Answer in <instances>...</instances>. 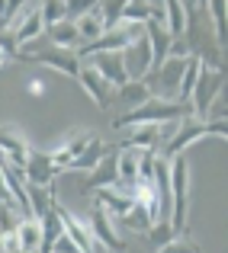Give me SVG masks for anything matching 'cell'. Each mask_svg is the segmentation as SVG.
<instances>
[{
  "label": "cell",
  "instance_id": "1",
  "mask_svg": "<svg viewBox=\"0 0 228 253\" xmlns=\"http://www.w3.org/2000/svg\"><path fill=\"white\" fill-rule=\"evenodd\" d=\"M167 176H171V228L173 234H183L190 218V164L183 154L167 157Z\"/></svg>",
  "mask_w": 228,
  "mask_h": 253
},
{
  "label": "cell",
  "instance_id": "2",
  "mask_svg": "<svg viewBox=\"0 0 228 253\" xmlns=\"http://www.w3.org/2000/svg\"><path fill=\"white\" fill-rule=\"evenodd\" d=\"M190 116V106L177 103V99H161V96H151L148 103H142L138 109L132 112H122L116 119V128H132V125H164V122H180V119Z\"/></svg>",
  "mask_w": 228,
  "mask_h": 253
},
{
  "label": "cell",
  "instance_id": "3",
  "mask_svg": "<svg viewBox=\"0 0 228 253\" xmlns=\"http://www.w3.org/2000/svg\"><path fill=\"white\" fill-rule=\"evenodd\" d=\"M225 135H228V125L225 122H196L193 116H186V119H180V122H177L173 135L161 144V148H164V154H161V157H177V154H183L190 144L203 141V138H225Z\"/></svg>",
  "mask_w": 228,
  "mask_h": 253
},
{
  "label": "cell",
  "instance_id": "4",
  "mask_svg": "<svg viewBox=\"0 0 228 253\" xmlns=\"http://www.w3.org/2000/svg\"><path fill=\"white\" fill-rule=\"evenodd\" d=\"M219 93H225V74L222 68H199V77H196V86H193V96H190V116L196 122H206V112L209 106L216 103Z\"/></svg>",
  "mask_w": 228,
  "mask_h": 253
},
{
  "label": "cell",
  "instance_id": "5",
  "mask_svg": "<svg viewBox=\"0 0 228 253\" xmlns=\"http://www.w3.org/2000/svg\"><path fill=\"white\" fill-rule=\"evenodd\" d=\"M16 55L23 58V61L45 64V68H52L55 74H61V77H74V81H77V71H80V58H77V51L55 48V45H49V48H32V45H26V48H19Z\"/></svg>",
  "mask_w": 228,
  "mask_h": 253
},
{
  "label": "cell",
  "instance_id": "6",
  "mask_svg": "<svg viewBox=\"0 0 228 253\" xmlns=\"http://www.w3.org/2000/svg\"><path fill=\"white\" fill-rule=\"evenodd\" d=\"M10 39H13V48H26V45H36L39 39L45 36V23H42V10L39 6H19L16 19H13L10 29Z\"/></svg>",
  "mask_w": 228,
  "mask_h": 253
},
{
  "label": "cell",
  "instance_id": "7",
  "mask_svg": "<svg viewBox=\"0 0 228 253\" xmlns=\"http://www.w3.org/2000/svg\"><path fill=\"white\" fill-rule=\"evenodd\" d=\"M87 228H90V237H93V244H97L100 250H106V253H125V241H122V234H119L116 221H113L100 205H93L90 224H87Z\"/></svg>",
  "mask_w": 228,
  "mask_h": 253
},
{
  "label": "cell",
  "instance_id": "8",
  "mask_svg": "<svg viewBox=\"0 0 228 253\" xmlns=\"http://www.w3.org/2000/svg\"><path fill=\"white\" fill-rule=\"evenodd\" d=\"M97 205L113 218V221H122V218L132 211V205H135L132 186L116 183V186H106V189H97Z\"/></svg>",
  "mask_w": 228,
  "mask_h": 253
},
{
  "label": "cell",
  "instance_id": "9",
  "mask_svg": "<svg viewBox=\"0 0 228 253\" xmlns=\"http://www.w3.org/2000/svg\"><path fill=\"white\" fill-rule=\"evenodd\" d=\"M122 55V64H125V74H129V81H148L151 74V45L148 39H138V42H132L125 51H119Z\"/></svg>",
  "mask_w": 228,
  "mask_h": 253
},
{
  "label": "cell",
  "instance_id": "10",
  "mask_svg": "<svg viewBox=\"0 0 228 253\" xmlns=\"http://www.w3.org/2000/svg\"><path fill=\"white\" fill-rule=\"evenodd\" d=\"M84 64H90L113 90H119L122 84H129V74H125V64H122V55L119 51H106V55H93L87 58Z\"/></svg>",
  "mask_w": 228,
  "mask_h": 253
},
{
  "label": "cell",
  "instance_id": "11",
  "mask_svg": "<svg viewBox=\"0 0 228 253\" xmlns=\"http://www.w3.org/2000/svg\"><path fill=\"white\" fill-rule=\"evenodd\" d=\"M77 84L84 86V93L100 106V109H110V106H113V93H116V90H113V86L106 84L103 77H100L97 71L90 68V64H80V71H77Z\"/></svg>",
  "mask_w": 228,
  "mask_h": 253
},
{
  "label": "cell",
  "instance_id": "12",
  "mask_svg": "<svg viewBox=\"0 0 228 253\" xmlns=\"http://www.w3.org/2000/svg\"><path fill=\"white\" fill-rule=\"evenodd\" d=\"M93 138H97L93 131H77V135L71 138V141H64V144H58L55 151H49V157H52V167H55L58 173H64V170H68L71 164H74L77 157L87 151V144H90Z\"/></svg>",
  "mask_w": 228,
  "mask_h": 253
},
{
  "label": "cell",
  "instance_id": "13",
  "mask_svg": "<svg viewBox=\"0 0 228 253\" xmlns=\"http://www.w3.org/2000/svg\"><path fill=\"white\" fill-rule=\"evenodd\" d=\"M23 176H26V186H52V183H55L58 170L52 167L49 151H29L26 167H23Z\"/></svg>",
  "mask_w": 228,
  "mask_h": 253
},
{
  "label": "cell",
  "instance_id": "14",
  "mask_svg": "<svg viewBox=\"0 0 228 253\" xmlns=\"http://www.w3.org/2000/svg\"><path fill=\"white\" fill-rule=\"evenodd\" d=\"M58 218H61V234L68 237V241L74 244L80 253H93L97 244H93V237H90V228H87L80 218H74L71 211H64L61 205H58Z\"/></svg>",
  "mask_w": 228,
  "mask_h": 253
},
{
  "label": "cell",
  "instance_id": "15",
  "mask_svg": "<svg viewBox=\"0 0 228 253\" xmlns=\"http://www.w3.org/2000/svg\"><path fill=\"white\" fill-rule=\"evenodd\" d=\"M125 131V144L122 148H135V151H158L164 144V128L161 125H132Z\"/></svg>",
  "mask_w": 228,
  "mask_h": 253
},
{
  "label": "cell",
  "instance_id": "16",
  "mask_svg": "<svg viewBox=\"0 0 228 253\" xmlns=\"http://www.w3.org/2000/svg\"><path fill=\"white\" fill-rule=\"evenodd\" d=\"M29 144H26V138L19 135V131L13 128H0V157L10 164H16V167H26V157H29Z\"/></svg>",
  "mask_w": 228,
  "mask_h": 253
},
{
  "label": "cell",
  "instance_id": "17",
  "mask_svg": "<svg viewBox=\"0 0 228 253\" xmlns=\"http://www.w3.org/2000/svg\"><path fill=\"white\" fill-rule=\"evenodd\" d=\"M164 29L171 39H186V29H190V10L180 0H167L164 3Z\"/></svg>",
  "mask_w": 228,
  "mask_h": 253
},
{
  "label": "cell",
  "instance_id": "18",
  "mask_svg": "<svg viewBox=\"0 0 228 253\" xmlns=\"http://www.w3.org/2000/svg\"><path fill=\"white\" fill-rule=\"evenodd\" d=\"M138 161H142V151H135V148H119L116 151V179L122 186L138 183Z\"/></svg>",
  "mask_w": 228,
  "mask_h": 253
},
{
  "label": "cell",
  "instance_id": "19",
  "mask_svg": "<svg viewBox=\"0 0 228 253\" xmlns=\"http://www.w3.org/2000/svg\"><path fill=\"white\" fill-rule=\"evenodd\" d=\"M74 26H77L80 45H90V42H97V39L106 32L103 19H100V10H97V3H90V10H87V13H80V16L74 19Z\"/></svg>",
  "mask_w": 228,
  "mask_h": 253
},
{
  "label": "cell",
  "instance_id": "20",
  "mask_svg": "<svg viewBox=\"0 0 228 253\" xmlns=\"http://www.w3.org/2000/svg\"><path fill=\"white\" fill-rule=\"evenodd\" d=\"M16 247H19V253H39L42 250V224H39V218H23L19 221Z\"/></svg>",
  "mask_w": 228,
  "mask_h": 253
},
{
  "label": "cell",
  "instance_id": "21",
  "mask_svg": "<svg viewBox=\"0 0 228 253\" xmlns=\"http://www.w3.org/2000/svg\"><path fill=\"white\" fill-rule=\"evenodd\" d=\"M113 99H119V103L125 106V112H132V109H138L142 103L151 99V86L145 81H129V84H122L116 93H113Z\"/></svg>",
  "mask_w": 228,
  "mask_h": 253
},
{
  "label": "cell",
  "instance_id": "22",
  "mask_svg": "<svg viewBox=\"0 0 228 253\" xmlns=\"http://www.w3.org/2000/svg\"><path fill=\"white\" fill-rule=\"evenodd\" d=\"M113 151H116V148H110V144H106V141H100V138H93V141L87 144V151H84V154L77 157L74 164H71L68 170H71V173H90V170L97 167V164L103 161L106 154H113Z\"/></svg>",
  "mask_w": 228,
  "mask_h": 253
},
{
  "label": "cell",
  "instance_id": "23",
  "mask_svg": "<svg viewBox=\"0 0 228 253\" xmlns=\"http://www.w3.org/2000/svg\"><path fill=\"white\" fill-rule=\"evenodd\" d=\"M45 36H49V45H55V48H68V51H77L80 48L77 26L71 23V19H64V23H58V26H49Z\"/></svg>",
  "mask_w": 228,
  "mask_h": 253
},
{
  "label": "cell",
  "instance_id": "24",
  "mask_svg": "<svg viewBox=\"0 0 228 253\" xmlns=\"http://www.w3.org/2000/svg\"><path fill=\"white\" fill-rule=\"evenodd\" d=\"M26 199H29V215L42 218L45 211L55 205V192L52 186H26Z\"/></svg>",
  "mask_w": 228,
  "mask_h": 253
},
{
  "label": "cell",
  "instance_id": "25",
  "mask_svg": "<svg viewBox=\"0 0 228 253\" xmlns=\"http://www.w3.org/2000/svg\"><path fill=\"white\" fill-rule=\"evenodd\" d=\"M199 68H203V61H199L196 55H190V58H186V68H183V77H180V86H177V103L190 106V96H193V86H196Z\"/></svg>",
  "mask_w": 228,
  "mask_h": 253
},
{
  "label": "cell",
  "instance_id": "26",
  "mask_svg": "<svg viewBox=\"0 0 228 253\" xmlns=\"http://www.w3.org/2000/svg\"><path fill=\"white\" fill-rule=\"evenodd\" d=\"M151 19V3H138V0H125L122 3V23L145 26Z\"/></svg>",
  "mask_w": 228,
  "mask_h": 253
},
{
  "label": "cell",
  "instance_id": "27",
  "mask_svg": "<svg viewBox=\"0 0 228 253\" xmlns=\"http://www.w3.org/2000/svg\"><path fill=\"white\" fill-rule=\"evenodd\" d=\"M206 10L212 13V29H216L219 48H225V19H228V6L219 3V0H212V3H206Z\"/></svg>",
  "mask_w": 228,
  "mask_h": 253
},
{
  "label": "cell",
  "instance_id": "28",
  "mask_svg": "<svg viewBox=\"0 0 228 253\" xmlns=\"http://www.w3.org/2000/svg\"><path fill=\"white\" fill-rule=\"evenodd\" d=\"M145 234H148V241H151L158 250L164 247V244H171L173 237H177V234H173V228H171V221H164V218H161V221H154L151 228L145 231Z\"/></svg>",
  "mask_w": 228,
  "mask_h": 253
},
{
  "label": "cell",
  "instance_id": "29",
  "mask_svg": "<svg viewBox=\"0 0 228 253\" xmlns=\"http://www.w3.org/2000/svg\"><path fill=\"white\" fill-rule=\"evenodd\" d=\"M39 10H42V23H45V29H49V26H58V23H64V19H68V3H55V0H52V3L39 6Z\"/></svg>",
  "mask_w": 228,
  "mask_h": 253
},
{
  "label": "cell",
  "instance_id": "30",
  "mask_svg": "<svg viewBox=\"0 0 228 253\" xmlns=\"http://www.w3.org/2000/svg\"><path fill=\"white\" fill-rule=\"evenodd\" d=\"M97 10H100V19H103L106 29H116L122 23V3H97Z\"/></svg>",
  "mask_w": 228,
  "mask_h": 253
},
{
  "label": "cell",
  "instance_id": "31",
  "mask_svg": "<svg viewBox=\"0 0 228 253\" xmlns=\"http://www.w3.org/2000/svg\"><path fill=\"white\" fill-rule=\"evenodd\" d=\"M158 253H199V247L190 241V237H183V234H177L171 244H164Z\"/></svg>",
  "mask_w": 228,
  "mask_h": 253
},
{
  "label": "cell",
  "instance_id": "32",
  "mask_svg": "<svg viewBox=\"0 0 228 253\" xmlns=\"http://www.w3.org/2000/svg\"><path fill=\"white\" fill-rule=\"evenodd\" d=\"M52 253H80V250H77V247H74V244H71V241H68V237H64V234H61V237H58V241H55V244H52Z\"/></svg>",
  "mask_w": 228,
  "mask_h": 253
},
{
  "label": "cell",
  "instance_id": "33",
  "mask_svg": "<svg viewBox=\"0 0 228 253\" xmlns=\"http://www.w3.org/2000/svg\"><path fill=\"white\" fill-rule=\"evenodd\" d=\"M29 93H32V96H42V93H45V84L42 81H32L29 84Z\"/></svg>",
  "mask_w": 228,
  "mask_h": 253
},
{
  "label": "cell",
  "instance_id": "34",
  "mask_svg": "<svg viewBox=\"0 0 228 253\" xmlns=\"http://www.w3.org/2000/svg\"><path fill=\"white\" fill-rule=\"evenodd\" d=\"M6 61H10V51H6V48H3V45H0V68H3V64H6Z\"/></svg>",
  "mask_w": 228,
  "mask_h": 253
},
{
  "label": "cell",
  "instance_id": "35",
  "mask_svg": "<svg viewBox=\"0 0 228 253\" xmlns=\"http://www.w3.org/2000/svg\"><path fill=\"white\" fill-rule=\"evenodd\" d=\"M93 253H106V250H100V247H93Z\"/></svg>",
  "mask_w": 228,
  "mask_h": 253
},
{
  "label": "cell",
  "instance_id": "36",
  "mask_svg": "<svg viewBox=\"0 0 228 253\" xmlns=\"http://www.w3.org/2000/svg\"><path fill=\"white\" fill-rule=\"evenodd\" d=\"M16 253H19V250H16Z\"/></svg>",
  "mask_w": 228,
  "mask_h": 253
}]
</instances>
